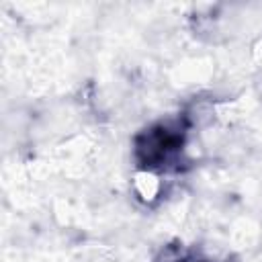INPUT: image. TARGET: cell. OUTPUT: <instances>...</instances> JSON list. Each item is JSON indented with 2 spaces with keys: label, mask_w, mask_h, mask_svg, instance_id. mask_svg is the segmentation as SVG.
Listing matches in <instances>:
<instances>
[{
  "label": "cell",
  "mask_w": 262,
  "mask_h": 262,
  "mask_svg": "<svg viewBox=\"0 0 262 262\" xmlns=\"http://www.w3.org/2000/svg\"><path fill=\"white\" fill-rule=\"evenodd\" d=\"M184 143L186 125L180 119L160 121L135 137V160L149 174L176 170L182 162Z\"/></svg>",
  "instance_id": "obj_1"
},
{
  "label": "cell",
  "mask_w": 262,
  "mask_h": 262,
  "mask_svg": "<svg viewBox=\"0 0 262 262\" xmlns=\"http://www.w3.org/2000/svg\"><path fill=\"white\" fill-rule=\"evenodd\" d=\"M158 262H209L192 252H186L182 248H166V252H162V258Z\"/></svg>",
  "instance_id": "obj_2"
}]
</instances>
